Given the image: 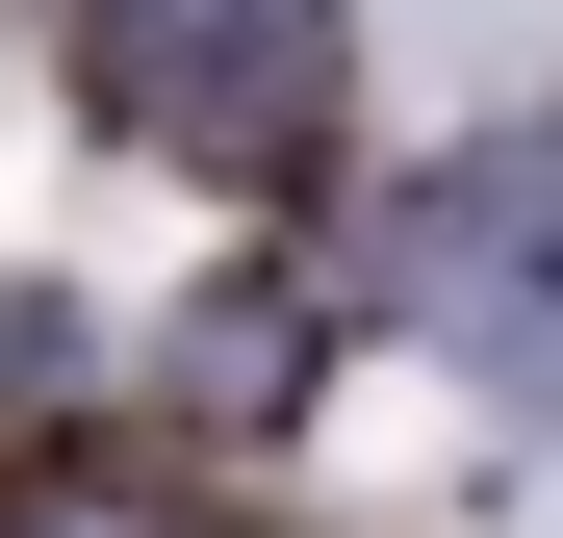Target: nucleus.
Wrapping results in <instances>:
<instances>
[{
    "mask_svg": "<svg viewBox=\"0 0 563 538\" xmlns=\"http://www.w3.org/2000/svg\"><path fill=\"white\" fill-rule=\"evenodd\" d=\"M129 77H154L179 129H282L333 52H308V0H129Z\"/></svg>",
    "mask_w": 563,
    "mask_h": 538,
    "instance_id": "obj_1",
    "label": "nucleus"
}]
</instances>
